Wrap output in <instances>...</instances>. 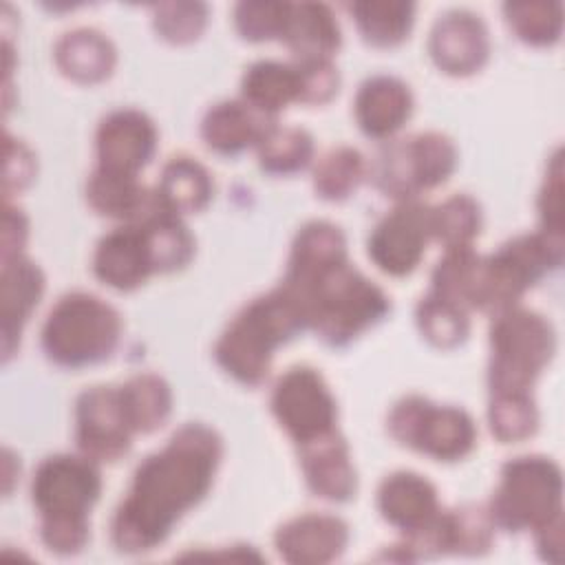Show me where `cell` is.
Instances as JSON below:
<instances>
[{
    "mask_svg": "<svg viewBox=\"0 0 565 565\" xmlns=\"http://www.w3.org/2000/svg\"><path fill=\"white\" fill-rule=\"evenodd\" d=\"M223 457V441L205 424H183L132 472L126 497L110 519L119 552L141 554L161 545L174 523L210 492Z\"/></svg>",
    "mask_w": 565,
    "mask_h": 565,
    "instance_id": "cell-1",
    "label": "cell"
},
{
    "mask_svg": "<svg viewBox=\"0 0 565 565\" xmlns=\"http://www.w3.org/2000/svg\"><path fill=\"white\" fill-rule=\"evenodd\" d=\"M102 492L97 461L79 455L42 459L31 479V501L40 514V539L46 550L73 556L90 536V510Z\"/></svg>",
    "mask_w": 565,
    "mask_h": 565,
    "instance_id": "cell-2",
    "label": "cell"
},
{
    "mask_svg": "<svg viewBox=\"0 0 565 565\" xmlns=\"http://www.w3.org/2000/svg\"><path fill=\"white\" fill-rule=\"evenodd\" d=\"M305 329L307 316L298 296L280 282L230 320L214 344V358L236 382L258 386L269 373L276 349Z\"/></svg>",
    "mask_w": 565,
    "mask_h": 565,
    "instance_id": "cell-3",
    "label": "cell"
},
{
    "mask_svg": "<svg viewBox=\"0 0 565 565\" xmlns=\"http://www.w3.org/2000/svg\"><path fill=\"white\" fill-rule=\"evenodd\" d=\"M307 316V329L331 347H342L377 324L391 309L388 296L349 260L307 280H282Z\"/></svg>",
    "mask_w": 565,
    "mask_h": 565,
    "instance_id": "cell-4",
    "label": "cell"
},
{
    "mask_svg": "<svg viewBox=\"0 0 565 565\" xmlns=\"http://www.w3.org/2000/svg\"><path fill=\"white\" fill-rule=\"evenodd\" d=\"M563 263V236L521 234L494 254L479 256L470 289V309L497 316L519 305L523 294Z\"/></svg>",
    "mask_w": 565,
    "mask_h": 565,
    "instance_id": "cell-5",
    "label": "cell"
},
{
    "mask_svg": "<svg viewBox=\"0 0 565 565\" xmlns=\"http://www.w3.org/2000/svg\"><path fill=\"white\" fill-rule=\"evenodd\" d=\"M121 335L119 311L88 291L64 294L42 324V351L62 369H84L113 355Z\"/></svg>",
    "mask_w": 565,
    "mask_h": 565,
    "instance_id": "cell-6",
    "label": "cell"
},
{
    "mask_svg": "<svg viewBox=\"0 0 565 565\" xmlns=\"http://www.w3.org/2000/svg\"><path fill=\"white\" fill-rule=\"evenodd\" d=\"M488 386L492 393H530L556 351V333L541 313L512 307L492 316Z\"/></svg>",
    "mask_w": 565,
    "mask_h": 565,
    "instance_id": "cell-7",
    "label": "cell"
},
{
    "mask_svg": "<svg viewBox=\"0 0 565 565\" xmlns=\"http://www.w3.org/2000/svg\"><path fill=\"white\" fill-rule=\"evenodd\" d=\"M494 527L505 532L539 530L563 514L561 468L541 455L510 459L488 505Z\"/></svg>",
    "mask_w": 565,
    "mask_h": 565,
    "instance_id": "cell-8",
    "label": "cell"
},
{
    "mask_svg": "<svg viewBox=\"0 0 565 565\" xmlns=\"http://www.w3.org/2000/svg\"><path fill=\"white\" fill-rule=\"evenodd\" d=\"M455 168L457 148L452 139L428 130L397 139L380 150L371 168V177L377 190L386 196L408 201L446 183Z\"/></svg>",
    "mask_w": 565,
    "mask_h": 565,
    "instance_id": "cell-9",
    "label": "cell"
},
{
    "mask_svg": "<svg viewBox=\"0 0 565 565\" xmlns=\"http://www.w3.org/2000/svg\"><path fill=\"white\" fill-rule=\"evenodd\" d=\"M388 435L435 461H459L477 444L472 417L457 406H439L422 395L402 397L388 413Z\"/></svg>",
    "mask_w": 565,
    "mask_h": 565,
    "instance_id": "cell-10",
    "label": "cell"
},
{
    "mask_svg": "<svg viewBox=\"0 0 565 565\" xmlns=\"http://www.w3.org/2000/svg\"><path fill=\"white\" fill-rule=\"evenodd\" d=\"M377 510L382 519L404 534L402 550L408 561L441 554V516L435 486L411 470L384 477L377 488Z\"/></svg>",
    "mask_w": 565,
    "mask_h": 565,
    "instance_id": "cell-11",
    "label": "cell"
},
{
    "mask_svg": "<svg viewBox=\"0 0 565 565\" xmlns=\"http://www.w3.org/2000/svg\"><path fill=\"white\" fill-rule=\"evenodd\" d=\"M271 413L298 446L338 430L335 397L324 377L311 366H291L274 384Z\"/></svg>",
    "mask_w": 565,
    "mask_h": 565,
    "instance_id": "cell-12",
    "label": "cell"
},
{
    "mask_svg": "<svg viewBox=\"0 0 565 565\" xmlns=\"http://www.w3.org/2000/svg\"><path fill=\"white\" fill-rule=\"evenodd\" d=\"M135 435L119 386H90L77 395L75 444L84 457L113 463L130 450Z\"/></svg>",
    "mask_w": 565,
    "mask_h": 565,
    "instance_id": "cell-13",
    "label": "cell"
},
{
    "mask_svg": "<svg viewBox=\"0 0 565 565\" xmlns=\"http://www.w3.org/2000/svg\"><path fill=\"white\" fill-rule=\"evenodd\" d=\"M430 241V205L408 199L397 201V205L380 218L369 234L366 252L380 271L399 278L417 269Z\"/></svg>",
    "mask_w": 565,
    "mask_h": 565,
    "instance_id": "cell-14",
    "label": "cell"
},
{
    "mask_svg": "<svg viewBox=\"0 0 565 565\" xmlns=\"http://www.w3.org/2000/svg\"><path fill=\"white\" fill-rule=\"evenodd\" d=\"M93 274L117 291H132L152 274H159L154 247L143 223L128 221L104 234L93 252Z\"/></svg>",
    "mask_w": 565,
    "mask_h": 565,
    "instance_id": "cell-15",
    "label": "cell"
},
{
    "mask_svg": "<svg viewBox=\"0 0 565 565\" xmlns=\"http://www.w3.org/2000/svg\"><path fill=\"white\" fill-rule=\"evenodd\" d=\"M157 148V126L137 108L108 113L95 132L97 166L115 172L139 174Z\"/></svg>",
    "mask_w": 565,
    "mask_h": 565,
    "instance_id": "cell-16",
    "label": "cell"
},
{
    "mask_svg": "<svg viewBox=\"0 0 565 565\" xmlns=\"http://www.w3.org/2000/svg\"><path fill=\"white\" fill-rule=\"evenodd\" d=\"M428 51L439 71L455 77L472 75L488 62V29L483 20L470 11H448L435 22Z\"/></svg>",
    "mask_w": 565,
    "mask_h": 565,
    "instance_id": "cell-17",
    "label": "cell"
},
{
    "mask_svg": "<svg viewBox=\"0 0 565 565\" xmlns=\"http://www.w3.org/2000/svg\"><path fill=\"white\" fill-rule=\"evenodd\" d=\"M349 543V525L333 514L307 512L285 521L274 536L276 552L291 565L335 561Z\"/></svg>",
    "mask_w": 565,
    "mask_h": 565,
    "instance_id": "cell-18",
    "label": "cell"
},
{
    "mask_svg": "<svg viewBox=\"0 0 565 565\" xmlns=\"http://www.w3.org/2000/svg\"><path fill=\"white\" fill-rule=\"evenodd\" d=\"M307 488L327 501H349L358 490V475L344 437L335 430L327 437L298 446Z\"/></svg>",
    "mask_w": 565,
    "mask_h": 565,
    "instance_id": "cell-19",
    "label": "cell"
},
{
    "mask_svg": "<svg viewBox=\"0 0 565 565\" xmlns=\"http://www.w3.org/2000/svg\"><path fill=\"white\" fill-rule=\"evenodd\" d=\"M44 294V274L26 256L2 260L0 271V333L4 362L20 344V333Z\"/></svg>",
    "mask_w": 565,
    "mask_h": 565,
    "instance_id": "cell-20",
    "label": "cell"
},
{
    "mask_svg": "<svg viewBox=\"0 0 565 565\" xmlns=\"http://www.w3.org/2000/svg\"><path fill=\"white\" fill-rule=\"evenodd\" d=\"M413 113L408 84L393 75H373L355 93L353 115L360 130L371 139H391Z\"/></svg>",
    "mask_w": 565,
    "mask_h": 565,
    "instance_id": "cell-21",
    "label": "cell"
},
{
    "mask_svg": "<svg viewBox=\"0 0 565 565\" xmlns=\"http://www.w3.org/2000/svg\"><path fill=\"white\" fill-rule=\"evenodd\" d=\"M274 124V117L258 113L243 99H225L207 108L201 121V137L216 154L232 157L252 146L256 148Z\"/></svg>",
    "mask_w": 565,
    "mask_h": 565,
    "instance_id": "cell-22",
    "label": "cell"
},
{
    "mask_svg": "<svg viewBox=\"0 0 565 565\" xmlns=\"http://www.w3.org/2000/svg\"><path fill=\"white\" fill-rule=\"evenodd\" d=\"M280 42L296 60H331L340 49L342 35L333 11L320 2H289Z\"/></svg>",
    "mask_w": 565,
    "mask_h": 565,
    "instance_id": "cell-23",
    "label": "cell"
},
{
    "mask_svg": "<svg viewBox=\"0 0 565 565\" xmlns=\"http://www.w3.org/2000/svg\"><path fill=\"white\" fill-rule=\"evenodd\" d=\"M241 99L274 119L289 104H300L302 75L298 62L258 60L249 64L241 79Z\"/></svg>",
    "mask_w": 565,
    "mask_h": 565,
    "instance_id": "cell-24",
    "label": "cell"
},
{
    "mask_svg": "<svg viewBox=\"0 0 565 565\" xmlns=\"http://www.w3.org/2000/svg\"><path fill=\"white\" fill-rule=\"evenodd\" d=\"M62 75L79 84H97L106 79L117 62L113 42L97 29H75L64 33L53 51Z\"/></svg>",
    "mask_w": 565,
    "mask_h": 565,
    "instance_id": "cell-25",
    "label": "cell"
},
{
    "mask_svg": "<svg viewBox=\"0 0 565 565\" xmlns=\"http://www.w3.org/2000/svg\"><path fill=\"white\" fill-rule=\"evenodd\" d=\"M344 260H349L347 241L340 227L329 221H309L298 230L291 243L282 280H307Z\"/></svg>",
    "mask_w": 565,
    "mask_h": 565,
    "instance_id": "cell-26",
    "label": "cell"
},
{
    "mask_svg": "<svg viewBox=\"0 0 565 565\" xmlns=\"http://www.w3.org/2000/svg\"><path fill=\"white\" fill-rule=\"evenodd\" d=\"M86 199L97 214L128 223L139 218L152 205L154 190H148L137 174L95 166L86 183Z\"/></svg>",
    "mask_w": 565,
    "mask_h": 565,
    "instance_id": "cell-27",
    "label": "cell"
},
{
    "mask_svg": "<svg viewBox=\"0 0 565 565\" xmlns=\"http://www.w3.org/2000/svg\"><path fill=\"white\" fill-rule=\"evenodd\" d=\"M212 192L214 183L210 172L196 159L185 154L172 157L163 166L154 188L159 203L179 216L203 210L210 203Z\"/></svg>",
    "mask_w": 565,
    "mask_h": 565,
    "instance_id": "cell-28",
    "label": "cell"
},
{
    "mask_svg": "<svg viewBox=\"0 0 565 565\" xmlns=\"http://www.w3.org/2000/svg\"><path fill=\"white\" fill-rule=\"evenodd\" d=\"M126 415L139 435L152 433L166 424L172 411V391L168 382L154 373H137L119 384Z\"/></svg>",
    "mask_w": 565,
    "mask_h": 565,
    "instance_id": "cell-29",
    "label": "cell"
},
{
    "mask_svg": "<svg viewBox=\"0 0 565 565\" xmlns=\"http://www.w3.org/2000/svg\"><path fill=\"white\" fill-rule=\"evenodd\" d=\"M362 38L380 49L395 46L408 38L415 18V4L393 0H366L349 4Z\"/></svg>",
    "mask_w": 565,
    "mask_h": 565,
    "instance_id": "cell-30",
    "label": "cell"
},
{
    "mask_svg": "<svg viewBox=\"0 0 565 565\" xmlns=\"http://www.w3.org/2000/svg\"><path fill=\"white\" fill-rule=\"evenodd\" d=\"M258 163L269 174H294L309 166L313 157V139L305 128L278 126L265 132L256 146Z\"/></svg>",
    "mask_w": 565,
    "mask_h": 565,
    "instance_id": "cell-31",
    "label": "cell"
},
{
    "mask_svg": "<svg viewBox=\"0 0 565 565\" xmlns=\"http://www.w3.org/2000/svg\"><path fill=\"white\" fill-rule=\"evenodd\" d=\"M415 320L422 335L441 349L461 344L470 331L468 309L435 291H428L415 309Z\"/></svg>",
    "mask_w": 565,
    "mask_h": 565,
    "instance_id": "cell-32",
    "label": "cell"
},
{
    "mask_svg": "<svg viewBox=\"0 0 565 565\" xmlns=\"http://www.w3.org/2000/svg\"><path fill=\"white\" fill-rule=\"evenodd\" d=\"M433 241L444 249L472 247V241L481 232V207L468 194H452L444 203L430 207Z\"/></svg>",
    "mask_w": 565,
    "mask_h": 565,
    "instance_id": "cell-33",
    "label": "cell"
},
{
    "mask_svg": "<svg viewBox=\"0 0 565 565\" xmlns=\"http://www.w3.org/2000/svg\"><path fill=\"white\" fill-rule=\"evenodd\" d=\"M366 174V161L360 150L338 146L324 152L313 168V190L327 201H342L355 192Z\"/></svg>",
    "mask_w": 565,
    "mask_h": 565,
    "instance_id": "cell-34",
    "label": "cell"
},
{
    "mask_svg": "<svg viewBox=\"0 0 565 565\" xmlns=\"http://www.w3.org/2000/svg\"><path fill=\"white\" fill-rule=\"evenodd\" d=\"M494 523L488 514V508L481 505H461L444 512V536L446 552L455 554H486L492 545Z\"/></svg>",
    "mask_w": 565,
    "mask_h": 565,
    "instance_id": "cell-35",
    "label": "cell"
},
{
    "mask_svg": "<svg viewBox=\"0 0 565 565\" xmlns=\"http://www.w3.org/2000/svg\"><path fill=\"white\" fill-rule=\"evenodd\" d=\"M490 433L501 444L523 441L534 435L539 413L530 393H492L488 406Z\"/></svg>",
    "mask_w": 565,
    "mask_h": 565,
    "instance_id": "cell-36",
    "label": "cell"
},
{
    "mask_svg": "<svg viewBox=\"0 0 565 565\" xmlns=\"http://www.w3.org/2000/svg\"><path fill=\"white\" fill-rule=\"evenodd\" d=\"M505 20L519 40L532 46H550L563 31L561 2H508Z\"/></svg>",
    "mask_w": 565,
    "mask_h": 565,
    "instance_id": "cell-37",
    "label": "cell"
},
{
    "mask_svg": "<svg viewBox=\"0 0 565 565\" xmlns=\"http://www.w3.org/2000/svg\"><path fill=\"white\" fill-rule=\"evenodd\" d=\"M207 22V7L201 2H163L154 7L157 33L174 44H188L201 35Z\"/></svg>",
    "mask_w": 565,
    "mask_h": 565,
    "instance_id": "cell-38",
    "label": "cell"
},
{
    "mask_svg": "<svg viewBox=\"0 0 565 565\" xmlns=\"http://www.w3.org/2000/svg\"><path fill=\"white\" fill-rule=\"evenodd\" d=\"M289 2H238L234 7V26L249 42L280 40Z\"/></svg>",
    "mask_w": 565,
    "mask_h": 565,
    "instance_id": "cell-39",
    "label": "cell"
},
{
    "mask_svg": "<svg viewBox=\"0 0 565 565\" xmlns=\"http://www.w3.org/2000/svg\"><path fill=\"white\" fill-rule=\"evenodd\" d=\"M563 168L561 152L552 157V166L547 168L543 190L539 194V214L541 230L552 236H563Z\"/></svg>",
    "mask_w": 565,
    "mask_h": 565,
    "instance_id": "cell-40",
    "label": "cell"
},
{
    "mask_svg": "<svg viewBox=\"0 0 565 565\" xmlns=\"http://www.w3.org/2000/svg\"><path fill=\"white\" fill-rule=\"evenodd\" d=\"M300 66V75H302V102L300 104H311V106H320L327 104L340 86V75L335 71V66L331 64V60H309V62H300L294 60Z\"/></svg>",
    "mask_w": 565,
    "mask_h": 565,
    "instance_id": "cell-41",
    "label": "cell"
},
{
    "mask_svg": "<svg viewBox=\"0 0 565 565\" xmlns=\"http://www.w3.org/2000/svg\"><path fill=\"white\" fill-rule=\"evenodd\" d=\"M4 154H7V166H4V194L9 196L11 190H22L33 181L35 174V161L31 150L20 141L13 139L11 135L4 137Z\"/></svg>",
    "mask_w": 565,
    "mask_h": 565,
    "instance_id": "cell-42",
    "label": "cell"
},
{
    "mask_svg": "<svg viewBox=\"0 0 565 565\" xmlns=\"http://www.w3.org/2000/svg\"><path fill=\"white\" fill-rule=\"evenodd\" d=\"M2 260L22 256V247L26 243L29 223L22 210L4 203V218H2Z\"/></svg>",
    "mask_w": 565,
    "mask_h": 565,
    "instance_id": "cell-43",
    "label": "cell"
},
{
    "mask_svg": "<svg viewBox=\"0 0 565 565\" xmlns=\"http://www.w3.org/2000/svg\"><path fill=\"white\" fill-rule=\"evenodd\" d=\"M536 550L543 561L558 563L561 561V545H563V514L547 521L539 530H534Z\"/></svg>",
    "mask_w": 565,
    "mask_h": 565,
    "instance_id": "cell-44",
    "label": "cell"
}]
</instances>
